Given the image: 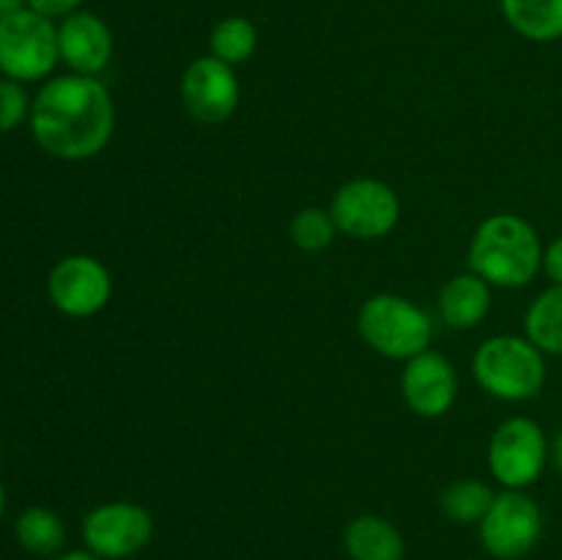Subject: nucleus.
<instances>
[{"label": "nucleus", "mask_w": 562, "mask_h": 560, "mask_svg": "<svg viewBox=\"0 0 562 560\" xmlns=\"http://www.w3.org/2000/svg\"><path fill=\"white\" fill-rule=\"evenodd\" d=\"M49 302L64 316H97L113 296V278L108 267L93 256H66L53 267L47 278Z\"/></svg>", "instance_id": "nucleus-10"}, {"label": "nucleus", "mask_w": 562, "mask_h": 560, "mask_svg": "<svg viewBox=\"0 0 562 560\" xmlns=\"http://www.w3.org/2000/svg\"><path fill=\"white\" fill-rule=\"evenodd\" d=\"M401 393L415 415L442 417L459 399V373L448 357L428 349L406 360L401 373Z\"/></svg>", "instance_id": "nucleus-12"}, {"label": "nucleus", "mask_w": 562, "mask_h": 560, "mask_svg": "<svg viewBox=\"0 0 562 560\" xmlns=\"http://www.w3.org/2000/svg\"><path fill=\"white\" fill-rule=\"evenodd\" d=\"M437 307L450 329H472L492 311V285L475 272L456 275L439 291Z\"/></svg>", "instance_id": "nucleus-14"}, {"label": "nucleus", "mask_w": 562, "mask_h": 560, "mask_svg": "<svg viewBox=\"0 0 562 560\" xmlns=\"http://www.w3.org/2000/svg\"><path fill=\"white\" fill-rule=\"evenodd\" d=\"M505 22L527 42L562 38V0H499Z\"/></svg>", "instance_id": "nucleus-16"}, {"label": "nucleus", "mask_w": 562, "mask_h": 560, "mask_svg": "<svg viewBox=\"0 0 562 560\" xmlns=\"http://www.w3.org/2000/svg\"><path fill=\"white\" fill-rule=\"evenodd\" d=\"M525 335L543 355H562V285L541 291L525 313Z\"/></svg>", "instance_id": "nucleus-18"}, {"label": "nucleus", "mask_w": 562, "mask_h": 560, "mask_svg": "<svg viewBox=\"0 0 562 560\" xmlns=\"http://www.w3.org/2000/svg\"><path fill=\"white\" fill-rule=\"evenodd\" d=\"M472 377L492 399L519 404L547 384V357L527 335H494L477 346Z\"/></svg>", "instance_id": "nucleus-3"}, {"label": "nucleus", "mask_w": 562, "mask_h": 560, "mask_svg": "<svg viewBox=\"0 0 562 560\" xmlns=\"http://www.w3.org/2000/svg\"><path fill=\"white\" fill-rule=\"evenodd\" d=\"M58 60V25L49 16L22 9L0 22V71L9 80H47Z\"/></svg>", "instance_id": "nucleus-5"}, {"label": "nucleus", "mask_w": 562, "mask_h": 560, "mask_svg": "<svg viewBox=\"0 0 562 560\" xmlns=\"http://www.w3.org/2000/svg\"><path fill=\"white\" fill-rule=\"evenodd\" d=\"M80 533L88 552L102 560H130L151 544L154 516L130 500H110L88 511Z\"/></svg>", "instance_id": "nucleus-6"}, {"label": "nucleus", "mask_w": 562, "mask_h": 560, "mask_svg": "<svg viewBox=\"0 0 562 560\" xmlns=\"http://www.w3.org/2000/svg\"><path fill=\"white\" fill-rule=\"evenodd\" d=\"M549 461V443L543 428L530 417H510L488 443V470L505 489H521L541 478Z\"/></svg>", "instance_id": "nucleus-8"}, {"label": "nucleus", "mask_w": 562, "mask_h": 560, "mask_svg": "<svg viewBox=\"0 0 562 560\" xmlns=\"http://www.w3.org/2000/svg\"><path fill=\"white\" fill-rule=\"evenodd\" d=\"M14 536L25 552L38 558H58L66 544V525L55 511L31 505L14 522Z\"/></svg>", "instance_id": "nucleus-17"}, {"label": "nucleus", "mask_w": 562, "mask_h": 560, "mask_svg": "<svg viewBox=\"0 0 562 560\" xmlns=\"http://www.w3.org/2000/svg\"><path fill=\"white\" fill-rule=\"evenodd\" d=\"M289 234H291V242H294L302 253H322L333 245L335 236H338L340 231L338 225H335L329 209L307 206L294 214Z\"/></svg>", "instance_id": "nucleus-21"}, {"label": "nucleus", "mask_w": 562, "mask_h": 560, "mask_svg": "<svg viewBox=\"0 0 562 560\" xmlns=\"http://www.w3.org/2000/svg\"><path fill=\"white\" fill-rule=\"evenodd\" d=\"M82 3L86 0H27V9L38 11V14L49 16V20H64V16L80 11Z\"/></svg>", "instance_id": "nucleus-23"}, {"label": "nucleus", "mask_w": 562, "mask_h": 560, "mask_svg": "<svg viewBox=\"0 0 562 560\" xmlns=\"http://www.w3.org/2000/svg\"><path fill=\"white\" fill-rule=\"evenodd\" d=\"M236 66L214 55L195 58L181 75V104L201 124H223L236 113L241 99Z\"/></svg>", "instance_id": "nucleus-11"}, {"label": "nucleus", "mask_w": 562, "mask_h": 560, "mask_svg": "<svg viewBox=\"0 0 562 560\" xmlns=\"http://www.w3.org/2000/svg\"><path fill=\"white\" fill-rule=\"evenodd\" d=\"M357 329L373 351L404 362L428 351L434 340L431 316L401 294L368 296L357 316Z\"/></svg>", "instance_id": "nucleus-4"}, {"label": "nucleus", "mask_w": 562, "mask_h": 560, "mask_svg": "<svg viewBox=\"0 0 562 560\" xmlns=\"http://www.w3.org/2000/svg\"><path fill=\"white\" fill-rule=\"evenodd\" d=\"M543 264L538 231L519 214H492L470 242V272L497 289H521Z\"/></svg>", "instance_id": "nucleus-2"}, {"label": "nucleus", "mask_w": 562, "mask_h": 560, "mask_svg": "<svg viewBox=\"0 0 562 560\" xmlns=\"http://www.w3.org/2000/svg\"><path fill=\"white\" fill-rule=\"evenodd\" d=\"M31 104L33 99H27L22 82L3 77L0 80V132H14L22 121L31 119Z\"/></svg>", "instance_id": "nucleus-22"}, {"label": "nucleus", "mask_w": 562, "mask_h": 560, "mask_svg": "<svg viewBox=\"0 0 562 560\" xmlns=\"http://www.w3.org/2000/svg\"><path fill=\"white\" fill-rule=\"evenodd\" d=\"M3 514H5V486L0 483V519H3Z\"/></svg>", "instance_id": "nucleus-28"}, {"label": "nucleus", "mask_w": 562, "mask_h": 560, "mask_svg": "<svg viewBox=\"0 0 562 560\" xmlns=\"http://www.w3.org/2000/svg\"><path fill=\"white\" fill-rule=\"evenodd\" d=\"M55 560H102V558L93 552H88V549H69V552H60Z\"/></svg>", "instance_id": "nucleus-26"}, {"label": "nucleus", "mask_w": 562, "mask_h": 560, "mask_svg": "<svg viewBox=\"0 0 562 560\" xmlns=\"http://www.w3.org/2000/svg\"><path fill=\"white\" fill-rule=\"evenodd\" d=\"M58 53L69 71L97 77L113 58V33L102 16L80 9L60 20Z\"/></svg>", "instance_id": "nucleus-13"}, {"label": "nucleus", "mask_w": 562, "mask_h": 560, "mask_svg": "<svg viewBox=\"0 0 562 560\" xmlns=\"http://www.w3.org/2000/svg\"><path fill=\"white\" fill-rule=\"evenodd\" d=\"M33 141L49 157L82 163L108 148L115 132V104L104 82L88 75L49 77L31 104Z\"/></svg>", "instance_id": "nucleus-1"}, {"label": "nucleus", "mask_w": 562, "mask_h": 560, "mask_svg": "<svg viewBox=\"0 0 562 560\" xmlns=\"http://www.w3.org/2000/svg\"><path fill=\"white\" fill-rule=\"evenodd\" d=\"M481 544L494 560H521L543 536L541 505L521 489H505L481 519Z\"/></svg>", "instance_id": "nucleus-7"}, {"label": "nucleus", "mask_w": 562, "mask_h": 560, "mask_svg": "<svg viewBox=\"0 0 562 560\" xmlns=\"http://www.w3.org/2000/svg\"><path fill=\"white\" fill-rule=\"evenodd\" d=\"M22 9H27V0H0V22L20 14Z\"/></svg>", "instance_id": "nucleus-25"}, {"label": "nucleus", "mask_w": 562, "mask_h": 560, "mask_svg": "<svg viewBox=\"0 0 562 560\" xmlns=\"http://www.w3.org/2000/svg\"><path fill=\"white\" fill-rule=\"evenodd\" d=\"M340 234L351 239H382L398 225L401 201L390 184L379 179H351L338 187L329 206Z\"/></svg>", "instance_id": "nucleus-9"}, {"label": "nucleus", "mask_w": 562, "mask_h": 560, "mask_svg": "<svg viewBox=\"0 0 562 560\" xmlns=\"http://www.w3.org/2000/svg\"><path fill=\"white\" fill-rule=\"evenodd\" d=\"M549 456H552L554 467H558V470L562 472V432L558 434V439H554L552 448H549Z\"/></svg>", "instance_id": "nucleus-27"}, {"label": "nucleus", "mask_w": 562, "mask_h": 560, "mask_svg": "<svg viewBox=\"0 0 562 560\" xmlns=\"http://www.w3.org/2000/svg\"><path fill=\"white\" fill-rule=\"evenodd\" d=\"M258 49V27L247 16H225L209 33V55L228 66L250 60Z\"/></svg>", "instance_id": "nucleus-20"}, {"label": "nucleus", "mask_w": 562, "mask_h": 560, "mask_svg": "<svg viewBox=\"0 0 562 560\" xmlns=\"http://www.w3.org/2000/svg\"><path fill=\"white\" fill-rule=\"evenodd\" d=\"M344 549L349 560H404L406 544L398 527L379 514H360L346 525Z\"/></svg>", "instance_id": "nucleus-15"}, {"label": "nucleus", "mask_w": 562, "mask_h": 560, "mask_svg": "<svg viewBox=\"0 0 562 560\" xmlns=\"http://www.w3.org/2000/svg\"><path fill=\"white\" fill-rule=\"evenodd\" d=\"M541 269L547 272V278L552 280V285H562V236H558V239L543 250Z\"/></svg>", "instance_id": "nucleus-24"}, {"label": "nucleus", "mask_w": 562, "mask_h": 560, "mask_svg": "<svg viewBox=\"0 0 562 560\" xmlns=\"http://www.w3.org/2000/svg\"><path fill=\"white\" fill-rule=\"evenodd\" d=\"M494 497L497 494L492 492V486L477 478H461V481H453L439 497V508L456 525H481L483 516L492 508Z\"/></svg>", "instance_id": "nucleus-19"}]
</instances>
